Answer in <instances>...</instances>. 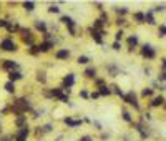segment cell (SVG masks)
Returning <instances> with one entry per match:
<instances>
[{"label":"cell","mask_w":166,"mask_h":141,"mask_svg":"<svg viewBox=\"0 0 166 141\" xmlns=\"http://www.w3.org/2000/svg\"><path fill=\"white\" fill-rule=\"evenodd\" d=\"M136 45H138V37H136V35H131V37L128 38V47L133 48V47H136Z\"/></svg>","instance_id":"cell-11"},{"label":"cell","mask_w":166,"mask_h":141,"mask_svg":"<svg viewBox=\"0 0 166 141\" xmlns=\"http://www.w3.org/2000/svg\"><path fill=\"white\" fill-rule=\"evenodd\" d=\"M82 141H90V138H88V136H85V138H82Z\"/></svg>","instance_id":"cell-35"},{"label":"cell","mask_w":166,"mask_h":141,"mask_svg":"<svg viewBox=\"0 0 166 141\" xmlns=\"http://www.w3.org/2000/svg\"><path fill=\"white\" fill-rule=\"evenodd\" d=\"M100 95H110V90H108L107 86H101V90H100Z\"/></svg>","instance_id":"cell-23"},{"label":"cell","mask_w":166,"mask_h":141,"mask_svg":"<svg viewBox=\"0 0 166 141\" xmlns=\"http://www.w3.org/2000/svg\"><path fill=\"white\" fill-rule=\"evenodd\" d=\"M52 47H53V43H52V42H45V43H42L40 47H38V50H40V52H48Z\"/></svg>","instance_id":"cell-10"},{"label":"cell","mask_w":166,"mask_h":141,"mask_svg":"<svg viewBox=\"0 0 166 141\" xmlns=\"http://www.w3.org/2000/svg\"><path fill=\"white\" fill-rule=\"evenodd\" d=\"M125 100H126V103H130V105H133L135 108H138V101H136L135 93H130V95H126V96H125Z\"/></svg>","instance_id":"cell-4"},{"label":"cell","mask_w":166,"mask_h":141,"mask_svg":"<svg viewBox=\"0 0 166 141\" xmlns=\"http://www.w3.org/2000/svg\"><path fill=\"white\" fill-rule=\"evenodd\" d=\"M158 33H160V37H166V27H164V25H161V27H160V30H158Z\"/></svg>","instance_id":"cell-20"},{"label":"cell","mask_w":166,"mask_h":141,"mask_svg":"<svg viewBox=\"0 0 166 141\" xmlns=\"http://www.w3.org/2000/svg\"><path fill=\"white\" fill-rule=\"evenodd\" d=\"M121 35H123V32H121V30H120V32H118V33H116V40H120V38H121Z\"/></svg>","instance_id":"cell-32"},{"label":"cell","mask_w":166,"mask_h":141,"mask_svg":"<svg viewBox=\"0 0 166 141\" xmlns=\"http://www.w3.org/2000/svg\"><path fill=\"white\" fill-rule=\"evenodd\" d=\"M8 78H10V82H15V80L22 78V75H20V73H17V72H12V73L8 75Z\"/></svg>","instance_id":"cell-14"},{"label":"cell","mask_w":166,"mask_h":141,"mask_svg":"<svg viewBox=\"0 0 166 141\" xmlns=\"http://www.w3.org/2000/svg\"><path fill=\"white\" fill-rule=\"evenodd\" d=\"M135 18L138 20V23H143L144 22V13H135Z\"/></svg>","instance_id":"cell-18"},{"label":"cell","mask_w":166,"mask_h":141,"mask_svg":"<svg viewBox=\"0 0 166 141\" xmlns=\"http://www.w3.org/2000/svg\"><path fill=\"white\" fill-rule=\"evenodd\" d=\"M52 96H58V98H62L63 95H62V91H60L58 88H56V90H53V91H52Z\"/></svg>","instance_id":"cell-21"},{"label":"cell","mask_w":166,"mask_h":141,"mask_svg":"<svg viewBox=\"0 0 166 141\" xmlns=\"http://www.w3.org/2000/svg\"><path fill=\"white\" fill-rule=\"evenodd\" d=\"M141 53H143V56H146V58H150V60H153L154 56H156V53H154V50H153L151 45H144L143 50H141Z\"/></svg>","instance_id":"cell-2"},{"label":"cell","mask_w":166,"mask_h":141,"mask_svg":"<svg viewBox=\"0 0 166 141\" xmlns=\"http://www.w3.org/2000/svg\"><path fill=\"white\" fill-rule=\"evenodd\" d=\"M73 83H75V76H73V75H66L65 80H63V85H65L66 88H70V86H73Z\"/></svg>","instance_id":"cell-5"},{"label":"cell","mask_w":166,"mask_h":141,"mask_svg":"<svg viewBox=\"0 0 166 141\" xmlns=\"http://www.w3.org/2000/svg\"><path fill=\"white\" fill-rule=\"evenodd\" d=\"M163 70H164V72H166V58L163 60Z\"/></svg>","instance_id":"cell-34"},{"label":"cell","mask_w":166,"mask_h":141,"mask_svg":"<svg viewBox=\"0 0 166 141\" xmlns=\"http://www.w3.org/2000/svg\"><path fill=\"white\" fill-rule=\"evenodd\" d=\"M70 56V52L68 50H60V52H56V58L58 60H65V58H68Z\"/></svg>","instance_id":"cell-9"},{"label":"cell","mask_w":166,"mask_h":141,"mask_svg":"<svg viewBox=\"0 0 166 141\" xmlns=\"http://www.w3.org/2000/svg\"><path fill=\"white\" fill-rule=\"evenodd\" d=\"M15 66H17V63L12 62V60H5V63H3V68L5 70H12V68H15Z\"/></svg>","instance_id":"cell-12"},{"label":"cell","mask_w":166,"mask_h":141,"mask_svg":"<svg viewBox=\"0 0 166 141\" xmlns=\"http://www.w3.org/2000/svg\"><path fill=\"white\" fill-rule=\"evenodd\" d=\"M23 7H25V10L32 12V10H33V7H35V3L33 2H25V3H23Z\"/></svg>","instance_id":"cell-17"},{"label":"cell","mask_w":166,"mask_h":141,"mask_svg":"<svg viewBox=\"0 0 166 141\" xmlns=\"http://www.w3.org/2000/svg\"><path fill=\"white\" fill-rule=\"evenodd\" d=\"M78 63H82V65L88 63V56H78Z\"/></svg>","instance_id":"cell-22"},{"label":"cell","mask_w":166,"mask_h":141,"mask_svg":"<svg viewBox=\"0 0 166 141\" xmlns=\"http://www.w3.org/2000/svg\"><path fill=\"white\" fill-rule=\"evenodd\" d=\"M7 25H8V23H7V20H0V27H7Z\"/></svg>","instance_id":"cell-29"},{"label":"cell","mask_w":166,"mask_h":141,"mask_svg":"<svg viewBox=\"0 0 166 141\" xmlns=\"http://www.w3.org/2000/svg\"><path fill=\"white\" fill-rule=\"evenodd\" d=\"M50 129H52V125H45V129H43V131H50Z\"/></svg>","instance_id":"cell-33"},{"label":"cell","mask_w":166,"mask_h":141,"mask_svg":"<svg viewBox=\"0 0 166 141\" xmlns=\"http://www.w3.org/2000/svg\"><path fill=\"white\" fill-rule=\"evenodd\" d=\"M63 121H65L68 126H72V128H75V126H78L80 123H82V121H75V119H72V118H65Z\"/></svg>","instance_id":"cell-13"},{"label":"cell","mask_w":166,"mask_h":141,"mask_svg":"<svg viewBox=\"0 0 166 141\" xmlns=\"http://www.w3.org/2000/svg\"><path fill=\"white\" fill-rule=\"evenodd\" d=\"M0 48H3L5 52H15L17 50V45L13 43L10 38H5V40H2V43H0Z\"/></svg>","instance_id":"cell-1"},{"label":"cell","mask_w":166,"mask_h":141,"mask_svg":"<svg viewBox=\"0 0 166 141\" xmlns=\"http://www.w3.org/2000/svg\"><path fill=\"white\" fill-rule=\"evenodd\" d=\"M5 90L8 91V93H13V91H15V86H13V83H12V82L5 83Z\"/></svg>","instance_id":"cell-16"},{"label":"cell","mask_w":166,"mask_h":141,"mask_svg":"<svg viewBox=\"0 0 166 141\" xmlns=\"http://www.w3.org/2000/svg\"><path fill=\"white\" fill-rule=\"evenodd\" d=\"M151 95H153V90H151V88H144L143 91H141V96H151Z\"/></svg>","instance_id":"cell-15"},{"label":"cell","mask_w":166,"mask_h":141,"mask_svg":"<svg viewBox=\"0 0 166 141\" xmlns=\"http://www.w3.org/2000/svg\"><path fill=\"white\" fill-rule=\"evenodd\" d=\"M116 12H118V13H126L128 10H126V8H116Z\"/></svg>","instance_id":"cell-30"},{"label":"cell","mask_w":166,"mask_h":141,"mask_svg":"<svg viewBox=\"0 0 166 141\" xmlns=\"http://www.w3.org/2000/svg\"><path fill=\"white\" fill-rule=\"evenodd\" d=\"M144 22L146 23H150V25H154V17H153V12H146L144 13Z\"/></svg>","instance_id":"cell-7"},{"label":"cell","mask_w":166,"mask_h":141,"mask_svg":"<svg viewBox=\"0 0 166 141\" xmlns=\"http://www.w3.org/2000/svg\"><path fill=\"white\" fill-rule=\"evenodd\" d=\"M123 118H125L126 121H131V116H130V113H128V111H123Z\"/></svg>","instance_id":"cell-24"},{"label":"cell","mask_w":166,"mask_h":141,"mask_svg":"<svg viewBox=\"0 0 166 141\" xmlns=\"http://www.w3.org/2000/svg\"><path fill=\"white\" fill-rule=\"evenodd\" d=\"M23 121H25V118H23V116H20V118L17 119V125H19V126H20V125H23Z\"/></svg>","instance_id":"cell-28"},{"label":"cell","mask_w":166,"mask_h":141,"mask_svg":"<svg viewBox=\"0 0 166 141\" xmlns=\"http://www.w3.org/2000/svg\"><path fill=\"white\" fill-rule=\"evenodd\" d=\"M158 80H160V82H164L166 80V72H161L160 76H158Z\"/></svg>","instance_id":"cell-25"},{"label":"cell","mask_w":166,"mask_h":141,"mask_svg":"<svg viewBox=\"0 0 166 141\" xmlns=\"http://www.w3.org/2000/svg\"><path fill=\"white\" fill-rule=\"evenodd\" d=\"M161 105H164V98L161 96V95H160V96H156V98H153V101H151V106L156 108V106H161Z\"/></svg>","instance_id":"cell-6"},{"label":"cell","mask_w":166,"mask_h":141,"mask_svg":"<svg viewBox=\"0 0 166 141\" xmlns=\"http://www.w3.org/2000/svg\"><path fill=\"white\" fill-rule=\"evenodd\" d=\"M37 28L38 30H45V23L43 22H37Z\"/></svg>","instance_id":"cell-26"},{"label":"cell","mask_w":166,"mask_h":141,"mask_svg":"<svg viewBox=\"0 0 166 141\" xmlns=\"http://www.w3.org/2000/svg\"><path fill=\"white\" fill-rule=\"evenodd\" d=\"M28 135V128H22L20 133L17 135V141H25V136Z\"/></svg>","instance_id":"cell-8"},{"label":"cell","mask_w":166,"mask_h":141,"mask_svg":"<svg viewBox=\"0 0 166 141\" xmlns=\"http://www.w3.org/2000/svg\"><path fill=\"white\" fill-rule=\"evenodd\" d=\"M113 48H115V50H120V43H118V42H115V43H113Z\"/></svg>","instance_id":"cell-31"},{"label":"cell","mask_w":166,"mask_h":141,"mask_svg":"<svg viewBox=\"0 0 166 141\" xmlns=\"http://www.w3.org/2000/svg\"><path fill=\"white\" fill-rule=\"evenodd\" d=\"M48 10H50L52 13H58V10H60V8H58V7H50Z\"/></svg>","instance_id":"cell-27"},{"label":"cell","mask_w":166,"mask_h":141,"mask_svg":"<svg viewBox=\"0 0 166 141\" xmlns=\"http://www.w3.org/2000/svg\"><path fill=\"white\" fill-rule=\"evenodd\" d=\"M85 75H86V76H90V78H91V76H95V68H86Z\"/></svg>","instance_id":"cell-19"},{"label":"cell","mask_w":166,"mask_h":141,"mask_svg":"<svg viewBox=\"0 0 166 141\" xmlns=\"http://www.w3.org/2000/svg\"><path fill=\"white\" fill-rule=\"evenodd\" d=\"M62 22L70 28V33L72 35L75 33V22H73V18H70V17H62Z\"/></svg>","instance_id":"cell-3"}]
</instances>
